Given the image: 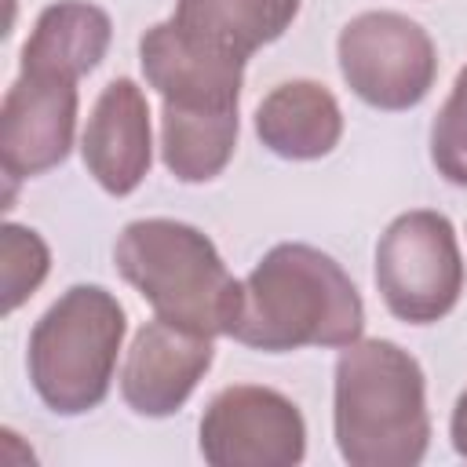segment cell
<instances>
[{
  "label": "cell",
  "instance_id": "5b68a950",
  "mask_svg": "<svg viewBox=\"0 0 467 467\" xmlns=\"http://www.w3.org/2000/svg\"><path fill=\"white\" fill-rule=\"evenodd\" d=\"M376 288L398 321H441L463 292V255L452 223L431 208L398 215L376 244Z\"/></svg>",
  "mask_w": 467,
  "mask_h": 467
},
{
  "label": "cell",
  "instance_id": "5bb4252c",
  "mask_svg": "<svg viewBox=\"0 0 467 467\" xmlns=\"http://www.w3.org/2000/svg\"><path fill=\"white\" fill-rule=\"evenodd\" d=\"M299 0H175V29L193 44L248 62L259 47L274 44L292 18Z\"/></svg>",
  "mask_w": 467,
  "mask_h": 467
},
{
  "label": "cell",
  "instance_id": "9a60e30c",
  "mask_svg": "<svg viewBox=\"0 0 467 467\" xmlns=\"http://www.w3.org/2000/svg\"><path fill=\"white\" fill-rule=\"evenodd\" d=\"M237 106H171L161 109V157L179 182L223 175L237 146Z\"/></svg>",
  "mask_w": 467,
  "mask_h": 467
},
{
  "label": "cell",
  "instance_id": "3957f363",
  "mask_svg": "<svg viewBox=\"0 0 467 467\" xmlns=\"http://www.w3.org/2000/svg\"><path fill=\"white\" fill-rule=\"evenodd\" d=\"M117 274L168 325L197 336H230L241 281L208 234L179 219H135L113 244Z\"/></svg>",
  "mask_w": 467,
  "mask_h": 467
},
{
  "label": "cell",
  "instance_id": "ac0fdd59",
  "mask_svg": "<svg viewBox=\"0 0 467 467\" xmlns=\"http://www.w3.org/2000/svg\"><path fill=\"white\" fill-rule=\"evenodd\" d=\"M449 434H452V449L467 460V387H463V394H460V398H456V405H452Z\"/></svg>",
  "mask_w": 467,
  "mask_h": 467
},
{
  "label": "cell",
  "instance_id": "ba28073f",
  "mask_svg": "<svg viewBox=\"0 0 467 467\" xmlns=\"http://www.w3.org/2000/svg\"><path fill=\"white\" fill-rule=\"evenodd\" d=\"M77 80L22 73L0 106V164L7 179H33L58 168L73 150Z\"/></svg>",
  "mask_w": 467,
  "mask_h": 467
},
{
  "label": "cell",
  "instance_id": "8992f818",
  "mask_svg": "<svg viewBox=\"0 0 467 467\" xmlns=\"http://www.w3.org/2000/svg\"><path fill=\"white\" fill-rule=\"evenodd\" d=\"M339 73L350 91L387 113L420 106L438 77L431 33L398 11H361L336 40Z\"/></svg>",
  "mask_w": 467,
  "mask_h": 467
},
{
  "label": "cell",
  "instance_id": "8fae6325",
  "mask_svg": "<svg viewBox=\"0 0 467 467\" xmlns=\"http://www.w3.org/2000/svg\"><path fill=\"white\" fill-rule=\"evenodd\" d=\"M139 62L146 84L171 106H237L244 84V62L223 58L175 29L157 22L139 40Z\"/></svg>",
  "mask_w": 467,
  "mask_h": 467
},
{
  "label": "cell",
  "instance_id": "e0dca14e",
  "mask_svg": "<svg viewBox=\"0 0 467 467\" xmlns=\"http://www.w3.org/2000/svg\"><path fill=\"white\" fill-rule=\"evenodd\" d=\"M431 161L452 186H467V66L456 73L449 99L431 124Z\"/></svg>",
  "mask_w": 467,
  "mask_h": 467
},
{
  "label": "cell",
  "instance_id": "30bf717a",
  "mask_svg": "<svg viewBox=\"0 0 467 467\" xmlns=\"http://www.w3.org/2000/svg\"><path fill=\"white\" fill-rule=\"evenodd\" d=\"M80 153L84 168L113 197H128L150 175V102L131 77H117L102 88L80 135Z\"/></svg>",
  "mask_w": 467,
  "mask_h": 467
},
{
  "label": "cell",
  "instance_id": "4fadbf2b",
  "mask_svg": "<svg viewBox=\"0 0 467 467\" xmlns=\"http://www.w3.org/2000/svg\"><path fill=\"white\" fill-rule=\"evenodd\" d=\"M109 40L113 22L102 7L88 0L47 4L33 22L29 40L22 44V73L80 80L106 58Z\"/></svg>",
  "mask_w": 467,
  "mask_h": 467
},
{
  "label": "cell",
  "instance_id": "52a82bcc",
  "mask_svg": "<svg viewBox=\"0 0 467 467\" xmlns=\"http://www.w3.org/2000/svg\"><path fill=\"white\" fill-rule=\"evenodd\" d=\"M201 456L212 467H296L306 456V423L274 387H223L201 416Z\"/></svg>",
  "mask_w": 467,
  "mask_h": 467
},
{
  "label": "cell",
  "instance_id": "7c38bea8",
  "mask_svg": "<svg viewBox=\"0 0 467 467\" xmlns=\"http://www.w3.org/2000/svg\"><path fill=\"white\" fill-rule=\"evenodd\" d=\"M259 142L285 161L328 157L343 139V109L317 80H285L255 109Z\"/></svg>",
  "mask_w": 467,
  "mask_h": 467
},
{
  "label": "cell",
  "instance_id": "277c9868",
  "mask_svg": "<svg viewBox=\"0 0 467 467\" xmlns=\"http://www.w3.org/2000/svg\"><path fill=\"white\" fill-rule=\"evenodd\" d=\"M128 332L124 306L102 285L66 288L29 332V379L58 416H84L109 394L117 354Z\"/></svg>",
  "mask_w": 467,
  "mask_h": 467
},
{
  "label": "cell",
  "instance_id": "6da1fadb",
  "mask_svg": "<svg viewBox=\"0 0 467 467\" xmlns=\"http://www.w3.org/2000/svg\"><path fill=\"white\" fill-rule=\"evenodd\" d=\"M365 332V303L350 274L321 248L274 244L241 281L230 336L263 354L350 347Z\"/></svg>",
  "mask_w": 467,
  "mask_h": 467
},
{
  "label": "cell",
  "instance_id": "7a4b0ae2",
  "mask_svg": "<svg viewBox=\"0 0 467 467\" xmlns=\"http://www.w3.org/2000/svg\"><path fill=\"white\" fill-rule=\"evenodd\" d=\"M332 431L350 467H416L431 445L420 361L390 339H354L336 361Z\"/></svg>",
  "mask_w": 467,
  "mask_h": 467
},
{
  "label": "cell",
  "instance_id": "9c48e42d",
  "mask_svg": "<svg viewBox=\"0 0 467 467\" xmlns=\"http://www.w3.org/2000/svg\"><path fill=\"white\" fill-rule=\"evenodd\" d=\"M215 347L208 336L186 332L161 317L146 321L124 358L120 368V394L131 412L139 416H171L186 405L193 387L212 368Z\"/></svg>",
  "mask_w": 467,
  "mask_h": 467
},
{
  "label": "cell",
  "instance_id": "2e32d148",
  "mask_svg": "<svg viewBox=\"0 0 467 467\" xmlns=\"http://www.w3.org/2000/svg\"><path fill=\"white\" fill-rule=\"evenodd\" d=\"M51 252L44 237L29 226L4 223L0 230V285H4V314H15L47 277Z\"/></svg>",
  "mask_w": 467,
  "mask_h": 467
}]
</instances>
